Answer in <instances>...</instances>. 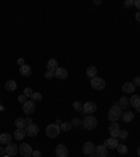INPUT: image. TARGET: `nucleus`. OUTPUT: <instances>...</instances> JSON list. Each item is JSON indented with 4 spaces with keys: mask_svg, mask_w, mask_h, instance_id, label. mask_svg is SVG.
<instances>
[{
    "mask_svg": "<svg viewBox=\"0 0 140 157\" xmlns=\"http://www.w3.org/2000/svg\"><path fill=\"white\" fill-rule=\"evenodd\" d=\"M122 115V110L119 105H113L109 108V111H108V119L111 121V122H116Z\"/></svg>",
    "mask_w": 140,
    "mask_h": 157,
    "instance_id": "f257e3e1",
    "label": "nucleus"
},
{
    "mask_svg": "<svg viewBox=\"0 0 140 157\" xmlns=\"http://www.w3.org/2000/svg\"><path fill=\"white\" fill-rule=\"evenodd\" d=\"M97 125H98V121L94 115H87L83 121V126L87 130H94L97 128Z\"/></svg>",
    "mask_w": 140,
    "mask_h": 157,
    "instance_id": "f03ea898",
    "label": "nucleus"
},
{
    "mask_svg": "<svg viewBox=\"0 0 140 157\" xmlns=\"http://www.w3.org/2000/svg\"><path fill=\"white\" fill-rule=\"evenodd\" d=\"M46 135H48V138H51V139H55L59 136V133H60V126L59 125H56V124H51V125H48L46 126Z\"/></svg>",
    "mask_w": 140,
    "mask_h": 157,
    "instance_id": "7ed1b4c3",
    "label": "nucleus"
},
{
    "mask_svg": "<svg viewBox=\"0 0 140 157\" xmlns=\"http://www.w3.org/2000/svg\"><path fill=\"white\" fill-rule=\"evenodd\" d=\"M91 86H93L94 90H104L105 88V81H104V78L95 76V77L91 78Z\"/></svg>",
    "mask_w": 140,
    "mask_h": 157,
    "instance_id": "20e7f679",
    "label": "nucleus"
},
{
    "mask_svg": "<svg viewBox=\"0 0 140 157\" xmlns=\"http://www.w3.org/2000/svg\"><path fill=\"white\" fill-rule=\"evenodd\" d=\"M97 111V104L91 101H87L83 105V114H87V115H91L93 112Z\"/></svg>",
    "mask_w": 140,
    "mask_h": 157,
    "instance_id": "39448f33",
    "label": "nucleus"
},
{
    "mask_svg": "<svg viewBox=\"0 0 140 157\" xmlns=\"http://www.w3.org/2000/svg\"><path fill=\"white\" fill-rule=\"evenodd\" d=\"M25 133H27V136H31V138L37 136V135L39 133V128H38V125H35V124L27 125V126H25Z\"/></svg>",
    "mask_w": 140,
    "mask_h": 157,
    "instance_id": "423d86ee",
    "label": "nucleus"
},
{
    "mask_svg": "<svg viewBox=\"0 0 140 157\" xmlns=\"http://www.w3.org/2000/svg\"><path fill=\"white\" fill-rule=\"evenodd\" d=\"M95 144L93 142H85L83 144V153L84 154H87V156H91V154H95Z\"/></svg>",
    "mask_w": 140,
    "mask_h": 157,
    "instance_id": "0eeeda50",
    "label": "nucleus"
},
{
    "mask_svg": "<svg viewBox=\"0 0 140 157\" xmlns=\"http://www.w3.org/2000/svg\"><path fill=\"white\" fill-rule=\"evenodd\" d=\"M119 133H121L119 124H116V122H112V124L109 125V135H111V138L118 139V138H119Z\"/></svg>",
    "mask_w": 140,
    "mask_h": 157,
    "instance_id": "6e6552de",
    "label": "nucleus"
},
{
    "mask_svg": "<svg viewBox=\"0 0 140 157\" xmlns=\"http://www.w3.org/2000/svg\"><path fill=\"white\" fill-rule=\"evenodd\" d=\"M55 154L56 157H67L69 156V150L65 144H57L55 149Z\"/></svg>",
    "mask_w": 140,
    "mask_h": 157,
    "instance_id": "1a4fd4ad",
    "label": "nucleus"
},
{
    "mask_svg": "<svg viewBox=\"0 0 140 157\" xmlns=\"http://www.w3.org/2000/svg\"><path fill=\"white\" fill-rule=\"evenodd\" d=\"M32 152H34L32 147H31L28 143H24V144H21V146L18 147V153H21L24 157L31 156V154H32Z\"/></svg>",
    "mask_w": 140,
    "mask_h": 157,
    "instance_id": "9d476101",
    "label": "nucleus"
},
{
    "mask_svg": "<svg viewBox=\"0 0 140 157\" xmlns=\"http://www.w3.org/2000/svg\"><path fill=\"white\" fill-rule=\"evenodd\" d=\"M18 153V146L14 143H9L7 146H6V154L9 157H14L15 154Z\"/></svg>",
    "mask_w": 140,
    "mask_h": 157,
    "instance_id": "9b49d317",
    "label": "nucleus"
},
{
    "mask_svg": "<svg viewBox=\"0 0 140 157\" xmlns=\"http://www.w3.org/2000/svg\"><path fill=\"white\" fill-rule=\"evenodd\" d=\"M23 111L28 115H31L32 112H35V102L34 101H27L25 104L23 105Z\"/></svg>",
    "mask_w": 140,
    "mask_h": 157,
    "instance_id": "f8f14e48",
    "label": "nucleus"
},
{
    "mask_svg": "<svg viewBox=\"0 0 140 157\" xmlns=\"http://www.w3.org/2000/svg\"><path fill=\"white\" fill-rule=\"evenodd\" d=\"M95 154H97L98 157H107L108 156V149L105 144H99V146H97L95 147Z\"/></svg>",
    "mask_w": 140,
    "mask_h": 157,
    "instance_id": "ddd939ff",
    "label": "nucleus"
},
{
    "mask_svg": "<svg viewBox=\"0 0 140 157\" xmlns=\"http://www.w3.org/2000/svg\"><path fill=\"white\" fill-rule=\"evenodd\" d=\"M55 77L59 78V80H65V78L67 77V70H66L65 67H57V69L55 70Z\"/></svg>",
    "mask_w": 140,
    "mask_h": 157,
    "instance_id": "4468645a",
    "label": "nucleus"
},
{
    "mask_svg": "<svg viewBox=\"0 0 140 157\" xmlns=\"http://www.w3.org/2000/svg\"><path fill=\"white\" fill-rule=\"evenodd\" d=\"M121 118H122V121H123L125 124H127V122H132V121L135 119V114H133V112H130V111H127V110H126L125 112H122Z\"/></svg>",
    "mask_w": 140,
    "mask_h": 157,
    "instance_id": "2eb2a0df",
    "label": "nucleus"
},
{
    "mask_svg": "<svg viewBox=\"0 0 140 157\" xmlns=\"http://www.w3.org/2000/svg\"><path fill=\"white\" fill-rule=\"evenodd\" d=\"M105 146H107V149H115V147H118V140L116 139H113V138H109V139H107L105 140Z\"/></svg>",
    "mask_w": 140,
    "mask_h": 157,
    "instance_id": "dca6fc26",
    "label": "nucleus"
},
{
    "mask_svg": "<svg viewBox=\"0 0 140 157\" xmlns=\"http://www.w3.org/2000/svg\"><path fill=\"white\" fill-rule=\"evenodd\" d=\"M135 86H133V83H125L123 86H122V91L126 93V94H132V93L135 91Z\"/></svg>",
    "mask_w": 140,
    "mask_h": 157,
    "instance_id": "f3484780",
    "label": "nucleus"
},
{
    "mask_svg": "<svg viewBox=\"0 0 140 157\" xmlns=\"http://www.w3.org/2000/svg\"><path fill=\"white\" fill-rule=\"evenodd\" d=\"M9 143H11V135L10 133L0 135V144H9Z\"/></svg>",
    "mask_w": 140,
    "mask_h": 157,
    "instance_id": "a211bd4d",
    "label": "nucleus"
},
{
    "mask_svg": "<svg viewBox=\"0 0 140 157\" xmlns=\"http://www.w3.org/2000/svg\"><path fill=\"white\" fill-rule=\"evenodd\" d=\"M118 105L121 107V110H127V107L130 105V102H129V98H126V97H121L119 98V104Z\"/></svg>",
    "mask_w": 140,
    "mask_h": 157,
    "instance_id": "6ab92c4d",
    "label": "nucleus"
},
{
    "mask_svg": "<svg viewBox=\"0 0 140 157\" xmlns=\"http://www.w3.org/2000/svg\"><path fill=\"white\" fill-rule=\"evenodd\" d=\"M129 102H130V105H133L135 108H139V107H140V96H136V94H133V96H132V98L129 100Z\"/></svg>",
    "mask_w": 140,
    "mask_h": 157,
    "instance_id": "aec40b11",
    "label": "nucleus"
},
{
    "mask_svg": "<svg viewBox=\"0 0 140 157\" xmlns=\"http://www.w3.org/2000/svg\"><path fill=\"white\" fill-rule=\"evenodd\" d=\"M25 119L24 118H17V119L14 121V125L17 126V129H25Z\"/></svg>",
    "mask_w": 140,
    "mask_h": 157,
    "instance_id": "412c9836",
    "label": "nucleus"
},
{
    "mask_svg": "<svg viewBox=\"0 0 140 157\" xmlns=\"http://www.w3.org/2000/svg\"><path fill=\"white\" fill-rule=\"evenodd\" d=\"M46 67H48V70H53V72H55V70L59 67V66H57V62H56V59H49V60H48Z\"/></svg>",
    "mask_w": 140,
    "mask_h": 157,
    "instance_id": "4be33fe9",
    "label": "nucleus"
},
{
    "mask_svg": "<svg viewBox=\"0 0 140 157\" xmlns=\"http://www.w3.org/2000/svg\"><path fill=\"white\" fill-rule=\"evenodd\" d=\"M6 90L7 91H15V88H17V83L14 81V80H9L7 83H6Z\"/></svg>",
    "mask_w": 140,
    "mask_h": 157,
    "instance_id": "5701e85b",
    "label": "nucleus"
},
{
    "mask_svg": "<svg viewBox=\"0 0 140 157\" xmlns=\"http://www.w3.org/2000/svg\"><path fill=\"white\" fill-rule=\"evenodd\" d=\"M87 76H88L90 78H93L97 76V67L95 66H88L87 67Z\"/></svg>",
    "mask_w": 140,
    "mask_h": 157,
    "instance_id": "b1692460",
    "label": "nucleus"
},
{
    "mask_svg": "<svg viewBox=\"0 0 140 157\" xmlns=\"http://www.w3.org/2000/svg\"><path fill=\"white\" fill-rule=\"evenodd\" d=\"M25 129H17L15 132H14V138L17 139V140H21V139H24V136H25Z\"/></svg>",
    "mask_w": 140,
    "mask_h": 157,
    "instance_id": "393cba45",
    "label": "nucleus"
},
{
    "mask_svg": "<svg viewBox=\"0 0 140 157\" xmlns=\"http://www.w3.org/2000/svg\"><path fill=\"white\" fill-rule=\"evenodd\" d=\"M20 73L23 74V76H29V74H31V67L28 65L21 66V67H20Z\"/></svg>",
    "mask_w": 140,
    "mask_h": 157,
    "instance_id": "a878e982",
    "label": "nucleus"
},
{
    "mask_svg": "<svg viewBox=\"0 0 140 157\" xmlns=\"http://www.w3.org/2000/svg\"><path fill=\"white\" fill-rule=\"evenodd\" d=\"M71 128H73V125L70 124V122H62V125H60V130H65V132H69Z\"/></svg>",
    "mask_w": 140,
    "mask_h": 157,
    "instance_id": "bb28decb",
    "label": "nucleus"
},
{
    "mask_svg": "<svg viewBox=\"0 0 140 157\" xmlns=\"http://www.w3.org/2000/svg\"><path fill=\"white\" fill-rule=\"evenodd\" d=\"M31 101H37V102H39V101H42V94L41 93H34L32 94V97H31Z\"/></svg>",
    "mask_w": 140,
    "mask_h": 157,
    "instance_id": "cd10ccee",
    "label": "nucleus"
},
{
    "mask_svg": "<svg viewBox=\"0 0 140 157\" xmlns=\"http://www.w3.org/2000/svg\"><path fill=\"white\" fill-rule=\"evenodd\" d=\"M83 105L84 104H81V101H74L73 102V108H74L76 111H79V112L83 111Z\"/></svg>",
    "mask_w": 140,
    "mask_h": 157,
    "instance_id": "c85d7f7f",
    "label": "nucleus"
},
{
    "mask_svg": "<svg viewBox=\"0 0 140 157\" xmlns=\"http://www.w3.org/2000/svg\"><path fill=\"white\" fill-rule=\"evenodd\" d=\"M118 153H119V154H126V153H127V147H126L125 144H118Z\"/></svg>",
    "mask_w": 140,
    "mask_h": 157,
    "instance_id": "c756f323",
    "label": "nucleus"
},
{
    "mask_svg": "<svg viewBox=\"0 0 140 157\" xmlns=\"http://www.w3.org/2000/svg\"><path fill=\"white\" fill-rule=\"evenodd\" d=\"M34 90L31 87H25L24 88V96H25V97H32V94H34Z\"/></svg>",
    "mask_w": 140,
    "mask_h": 157,
    "instance_id": "7c9ffc66",
    "label": "nucleus"
},
{
    "mask_svg": "<svg viewBox=\"0 0 140 157\" xmlns=\"http://www.w3.org/2000/svg\"><path fill=\"white\" fill-rule=\"evenodd\" d=\"M123 6H125L126 9H130V7L135 6V0H126L125 3H123Z\"/></svg>",
    "mask_w": 140,
    "mask_h": 157,
    "instance_id": "2f4dec72",
    "label": "nucleus"
},
{
    "mask_svg": "<svg viewBox=\"0 0 140 157\" xmlns=\"http://www.w3.org/2000/svg\"><path fill=\"white\" fill-rule=\"evenodd\" d=\"M53 77H55V72H53V70H46L45 78H53Z\"/></svg>",
    "mask_w": 140,
    "mask_h": 157,
    "instance_id": "473e14b6",
    "label": "nucleus"
},
{
    "mask_svg": "<svg viewBox=\"0 0 140 157\" xmlns=\"http://www.w3.org/2000/svg\"><path fill=\"white\" fill-rule=\"evenodd\" d=\"M70 124L73 125V126H80V125H81V121H80L79 118H73V119H71V122H70Z\"/></svg>",
    "mask_w": 140,
    "mask_h": 157,
    "instance_id": "72a5a7b5",
    "label": "nucleus"
},
{
    "mask_svg": "<svg viewBox=\"0 0 140 157\" xmlns=\"http://www.w3.org/2000/svg\"><path fill=\"white\" fill-rule=\"evenodd\" d=\"M133 86H140V76H136L135 78H133Z\"/></svg>",
    "mask_w": 140,
    "mask_h": 157,
    "instance_id": "f704fd0d",
    "label": "nucleus"
},
{
    "mask_svg": "<svg viewBox=\"0 0 140 157\" xmlns=\"http://www.w3.org/2000/svg\"><path fill=\"white\" fill-rule=\"evenodd\" d=\"M18 101H20V102H21V104L24 105V104L27 102V97H25V96L23 94V96H20V97H18Z\"/></svg>",
    "mask_w": 140,
    "mask_h": 157,
    "instance_id": "c9c22d12",
    "label": "nucleus"
},
{
    "mask_svg": "<svg viewBox=\"0 0 140 157\" xmlns=\"http://www.w3.org/2000/svg\"><path fill=\"white\" fill-rule=\"evenodd\" d=\"M127 135H129V133H127L126 130H121V133H119V138H121V139H126V138H127Z\"/></svg>",
    "mask_w": 140,
    "mask_h": 157,
    "instance_id": "e433bc0d",
    "label": "nucleus"
},
{
    "mask_svg": "<svg viewBox=\"0 0 140 157\" xmlns=\"http://www.w3.org/2000/svg\"><path fill=\"white\" fill-rule=\"evenodd\" d=\"M31 156H32V157H42V153L39 152V150H34Z\"/></svg>",
    "mask_w": 140,
    "mask_h": 157,
    "instance_id": "4c0bfd02",
    "label": "nucleus"
},
{
    "mask_svg": "<svg viewBox=\"0 0 140 157\" xmlns=\"http://www.w3.org/2000/svg\"><path fill=\"white\" fill-rule=\"evenodd\" d=\"M4 154H6V147L0 146V156H4Z\"/></svg>",
    "mask_w": 140,
    "mask_h": 157,
    "instance_id": "58836bf2",
    "label": "nucleus"
},
{
    "mask_svg": "<svg viewBox=\"0 0 140 157\" xmlns=\"http://www.w3.org/2000/svg\"><path fill=\"white\" fill-rule=\"evenodd\" d=\"M135 7L140 11V0H135Z\"/></svg>",
    "mask_w": 140,
    "mask_h": 157,
    "instance_id": "ea45409f",
    "label": "nucleus"
},
{
    "mask_svg": "<svg viewBox=\"0 0 140 157\" xmlns=\"http://www.w3.org/2000/svg\"><path fill=\"white\" fill-rule=\"evenodd\" d=\"M136 20H137V23H140V11L136 13Z\"/></svg>",
    "mask_w": 140,
    "mask_h": 157,
    "instance_id": "a19ab883",
    "label": "nucleus"
},
{
    "mask_svg": "<svg viewBox=\"0 0 140 157\" xmlns=\"http://www.w3.org/2000/svg\"><path fill=\"white\" fill-rule=\"evenodd\" d=\"M18 65H20V67L25 65V63H24V59H18Z\"/></svg>",
    "mask_w": 140,
    "mask_h": 157,
    "instance_id": "79ce46f5",
    "label": "nucleus"
},
{
    "mask_svg": "<svg viewBox=\"0 0 140 157\" xmlns=\"http://www.w3.org/2000/svg\"><path fill=\"white\" fill-rule=\"evenodd\" d=\"M25 122H27V125L32 124V121H31V118H27V119H25Z\"/></svg>",
    "mask_w": 140,
    "mask_h": 157,
    "instance_id": "37998d69",
    "label": "nucleus"
},
{
    "mask_svg": "<svg viewBox=\"0 0 140 157\" xmlns=\"http://www.w3.org/2000/svg\"><path fill=\"white\" fill-rule=\"evenodd\" d=\"M137 156L140 157V146H139V147H137Z\"/></svg>",
    "mask_w": 140,
    "mask_h": 157,
    "instance_id": "c03bdc74",
    "label": "nucleus"
},
{
    "mask_svg": "<svg viewBox=\"0 0 140 157\" xmlns=\"http://www.w3.org/2000/svg\"><path fill=\"white\" fill-rule=\"evenodd\" d=\"M90 157H98V156H97V154H91V156H90Z\"/></svg>",
    "mask_w": 140,
    "mask_h": 157,
    "instance_id": "a18cd8bd",
    "label": "nucleus"
},
{
    "mask_svg": "<svg viewBox=\"0 0 140 157\" xmlns=\"http://www.w3.org/2000/svg\"><path fill=\"white\" fill-rule=\"evenodd\" d=\"M28 157H32V156H28Z\"/></svg>",
    "mask_w": 140,
    "mask_h": 157,
    "instance_id": "49530a36",
    "label": "nucleus"
}]
</instances>
